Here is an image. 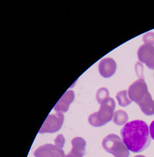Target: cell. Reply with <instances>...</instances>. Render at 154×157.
Returning a JSON list of instances; mask_svg holds the SVG:
<instances>
[{
  "instance_id": "52a82bcc",
  "label": "cell",
  "mask_w": 154,
  "mask_h": 157,
  "mask_svg": "<svg viewBox=\"0 0 154 157\" xmlns=\"http://www.w3.org/2000/svg\"><path fill=\"white\" fill-rule=\"evenodd\" d=\"M35 157H65L64 151L62 149L52 144L39 147L34 152Z\"/></svg>"
},
{
  "instance_id": "e0dca14e",
  "label": "cell",
  "mask_w": 154,
  "mask_h": 157,
  "mask_svg": "<svg viewBox=\"0 0 154 157\" xmlns=\"http://www.w3.org/2000/svg\"><path fill=\"white\" fill-rule=\"evenodd\" d=\"M149 133H150L151 137L154 140V120L152 122L149 126Z\"/></svg>"
},
{
  "instance_id": "5bb4252c",
  "label": "cell",
  "mask_w": 154,
  "mask_h": 157,
  "mask_svg": "<svg viewBox=\"0 0 154 157\" xmlns=\"http://www.w3.org/2000/svg\"><path fill=\"white\" fill-rule=\"evenodd\" d=\"M109 97V91L107 88L102 87V88L99 89L97 90V92L96 98L99 104L102 101H103L104 100L107 99Z\"/></svg>"
},
{
  "instance_id": "ba28073f",
  "label": "cell",
  "mask_w": 154,
  "mask_h": 157,
  "mask_svg": "<svg viewBox=\"0 0 154 157\" xmlns=\"http://www.w3.org/2000/svg\"><path fill=\"white\" fill-rule=\"evenodd\" d=\"M116 69V63L113 59L107 58L102 59L99 62V71L101 75L105 78L113 76Z\"/></svg>"
},
{
  "instance_id": "30bf717a",
  "label": "cell",
  "mask_w": 154,
  "mask_h": 157,
  "mask_svg": "<svg viewBox=\"0 0 154 157\" xmlns=\"http://www.w3.org/2000/svg\"><path fill=\"white\" fill-rule=\"evenodd\" d=\"M137 104H138L144 114L147 116L154 114V100L152 99L149 93L145 96V97Z\"/></svg>"
},
{
  "instance_id": "5b68a950",
  "label": "cell",
  "mask_w": 154,
  "mask_h": 157,
  "mask_svg": "<svg viewBox=\"0 0 154 157\" xmlns=\"http://www.w3.org/2000/svg\"><path fill=\"white\" fill-rule=\"evenodd\" d=\"M148 93V86L144 78H140L136 81L129 86L128 90L130 99L136 104L140 102Z\"/></svg>"
},
{
  "instance_id": "4fadbf2b",
  "label": "cell",
  "mask_w": 154,
  "mask_h": 157,
  "mask_svg": "<svg viewBox=\"0 0 154 157\" xmlns=\"http://www.w3.org/2000/svg\"><path fill=\"white\" fill-rule=\"evenodd\" d=\"M128 94L127 90H122L117 93L116 97L120 106L126 107L131 103L132 100L130 99V98H128Z\"/></svg>"
},
{
  "instance_id": "2e32d148",
  "label": "cell",
  "mask_w": 154,
  "mask_h": 157,
  "mask_svg": "<svg viewBox=\"0 0 154 157\" xmlns=\"http://www.w3.org/2000/svg\"><path fill=\"white\" fill-rule=\"evenodd\" d=\"M54 142H55L56 146L60 148V149H62L65 143V139L63 136V135L61 134L58 135V136H57L56 138L55 139Z\"/></svg>"
},
{
  "instance_id": "6da1fadb",
  "label": "cell",
  "mask_w": 154,
  "mask_h": 157,
  "mask_svg": "<svg viewBox=\"0 0 154 157\" xmlns=\"http://www.w3.org/2000/svg\"><path fill=\"white\" fill-rule=\"evenodd\" d=\"M120 135L128 149L134 153L146 149L151 143L149 128L142 120H134L127 123L122 128Z\"/></svg>"
},
{
  "instance_id": "d6986e66",
  "label": "cell",
  "mask_w": 154,
  "mask_h": 157,
  "mask_svg": "<svg viewBox=\"0 0 154 157\" xmlns=\"http://www.w3.org/2000/svg\"><path fill=\"white\" fill-rule=\"evenodd\" d=\"M134 157H146V156L143 155H137V156H135Z\"/></svg>"
},
{
  "instance_id": "3957f363",
  "label": "cell",
  "mask_w": 154,
  "mask_h": 157,
  "mask_svg": "<svg viewBox=\"0 0 154 157\" xmlns=\"http://www.w3.org/2000/svg\"><path fill=\"white\" fill-rule=\"evenodd\" d=\"M103 149L114 157H129L130 151L122 139L115 134H110L102 143Z\"/></svg>"
},
{
  "instance_id": "9a60e30c",
  "label": "cell",
  "mask_w": 154,
  "mask_h": 157,
  "mask_svg": "<svg viewBox=\"0 0 154 157\" xmlns=\"http://www.w3.org/2000/svg\"><path fill=\"white\" fill-rule=\"evenodd\" d=\"M143 41L145 44L154 45V33L149 32L146 33L143 36Z\"/></svg>"
},
{
  "instance_id": "7c38bea8",
  "label": "cell",
  "mask_w": 154,
  "mask_h": 157,
  "mask_svg": "<svg viewBox=\"0 0 154 157\" xmlns=\"http://www.w3.org/2000/svg\"><path fill=\"white\" fill-rule=\"evenodd\" d=\"M128 116L124 110H117L114 113L113 121L117 125H123L127 124Z\"/></svg>"
},
{
  "instance_id": "8fae6325",
  "label": "cell",
  "mask_w": 154,
  "mask_h": 157,
  "mask_svg": "<svg viewBox=\"0 0 154 157\" xmlns=\"http://www.w3.org/2000/svg\"><path fill=\"white\" fill-rule=\"evenodd\" d=\"M72 149L70 151L74 155L83 156L85 154L86 142L81 137H75L72 140Z\"/></svg>"
},
{
  "instance_id": "9c48e42d",
  "label": "cell",
  "mask_w": 154,
  "mask_h": 157,
  "mask_svg": "<svg viewBox=\"0 0 154 157\" xmlns=\"http://www.w3.org/2000/svg\"><path fill=\"white\" fill-rule=\"evenodd\" d=\"M74 97L75 94L73 90L67 91L56 103L54 110L56 112H60L62 114L66 112L68 110L70 104L73 101Z\"/></svg>"
},
{
  "instance_id": "8992f818",
  "label": "cell",
  "mask_w": 154,
  "mask_h": 157,
  "mask_svg": "<svg viewBox=\"0 0 154 157\" xmlns=\"http://www.w3.org/2000/svg\"><path fill=\"white\" fill-rule=\"evenodd\" d=\"M140 62L144 63L150 69H154V46L148 44L141 46L138 50Z\"/></svg>"
},
{
  "instance_id": "277c9868",
  "label": "cell",
  "mask_w": 154,
  "mask_h": 157,
  "mask_svg": "<svg viewBox=\"0 0 154 157\" xmlns=\"http://www.w3.org/2000/svg\"><path fill=\"white\" fill-rule=\"evenodd\" d=\"M64 120V116L62 113L57 112L56 114L49 115L39 130V133H55L58 132L62 126Z\"/></svg>"
},
{
  "instance_id": "ac0fdd59",
  "label": "cell",
  "mask_w": 154,
  "mask_h": 157,
  "mask_svg": "<svg viewBox=\"0 0 154 157\" xmlns=\"http://www.w3.org/2000/svg\"><path fill=\"white\" fill-rule=\"evenodd\" d=\"M65 157H83V156H76V155H73L72 153H71V152H69V153L67 155H65Z\"/></svg>"
},
{
  "instance_id": "7a4b0ae2",
  "label": "cell",
  "mask_w": 154,
  "mask_h": 157,
  "mask_svg": "<svg viewBox=\"0 0 154 157\" xmlns=\"http://www.w3.org/2000/svg\"><path fill=\"white\" fill-rule=\"evenodd\" d=\"M98 112L91 114L88 117L89 123L93 127H101L112 120L115 108V102L112 98H107L100 103Z\"/></svg>"
}]
</instances>
